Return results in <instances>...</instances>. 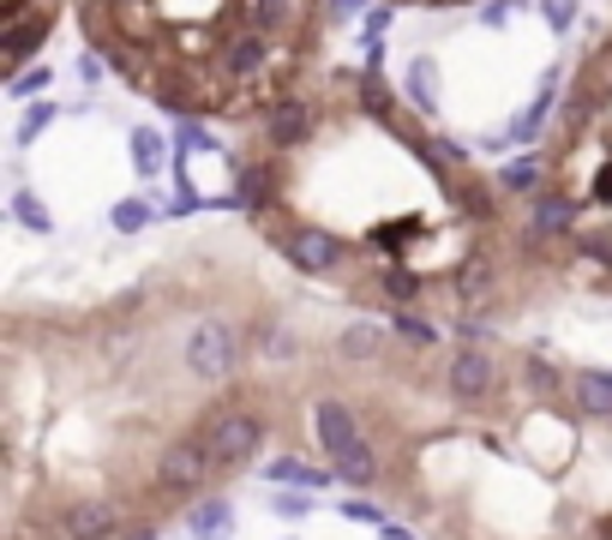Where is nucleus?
Instances as JSON below:
<instances>
[{"mask_svg":"<svg viewBox=\"0 0 612 540\" xmlns=\"http://www.w3.org/2000/svg\"><path fill=\"white\" fill-rule=\"evenodd\" d=\"M546 19L564 31V24H571V0H552V7H546Z\"/></svg>","mask_w":612,"mask_h":540,"instance_id":"obj_16","label":"nucleus"},{"mask_svg":"<svg viewBox=\"0 0 612 540\" xmlns=\"http://www.w3.org/2000/svg\"><path fill=\"white\" fill-rule=\"evenodd\" d=\"M204 445H211V457H217V469L229 475V469H247L252 457H259V445H264V420L252 415V408H217V415H204Z\"/></svg>","mask_w":612,"mask_h":540,"instance_id":"obj_5","label":"nucleus"},{"mask_svg":"<svg viewBox=\"0 0 612 540\" xmlns=\"http://www.w3.org/2000/svg\"><path fill=\"white\" fill-rule=\"evenodd\" d=\"M534 241L612 288V31L576 61L534 169Z\"/></svg>","mask_w":612,"mask_h":540,"instance_id":"obj_3","label":"nucleus"},{"mask_svg":"<svg viewBox=\"0 0 612 540\" xmlns=\"http://www.w3.org/2000/svg\"><path fill=\"white\" fill-rule=\"evenodd\" d=\"M72 12L97 61L187 121L252 126L331 67V0H72Z\"/></svg>","mask_w":612,"mask_h":540,"instance_id":"obj_2","label":"nucleus"},{"mask_svg":"<svg viewBox=\"0 0 612 540\" xmlns=\"http://www.w3.org/2000/svg\"><path fill=\"white\" fill-rule=\"evenodd\" d=\"M234 204L289 271L349 283L391 318L444 300L462 337H492L504 265L541 253L504 186L367 67H319L241 126Z\"/></svg>","mask_w":612,"mask_h":540,"instance_id":"obj_1","label":"nucleus"},{"mask_svg":"<svg viewBox=\"0 0 612 540\" xmlns=\"http://www.w3.org/2000/svg\"><path fill=\"white\" fill-rule=\"evenodd\" d=\"M397 7H474V0H397Z\"/></svg>","mask_w":612,"mask_h":540,"instance_id":"obj_17","label":"nucleus"},{"mask_svg":"<svg viewBox=\"0 0 612 540\" xmlns=\"http://www.w3.org/2000/svg\"><path fill=\"white\" fill-rule=\"evenodd\" d=\"M144 223H151L144 204H121V211H114V228H127V235H132V228H144Z\"/></svg>","mask_w":612,"mask_h":540,"instance_id":"obj_12","label":"nucleus"},{"mask_svg":"<svg viewBox=\"0 0 612 540\" xmlns=\"http://www.w3.org/2000/svg\"><path fill=\"white\" fill-rule=\"evenodd\" d=\"M61 0H7V79H19L24 61L42 49V37L54 31Z\"/></svg>","mask_w":612,"mask_h":540,"instance_id":"obj_6","label":"nucleus"},{"mask_svg":"<svg viewBox=\"0 0 612 540\" xmlns=\"http://www.w3.org/2000/svg\"><path fill=\"white\" fill-rule=\"evenodd\" d=\"M121 540H157V529H151V522H139V529H132V534H121Z\"/></svg>","mask_w":612,"mask_h":540,"instance_id":"obj_19","label":"nucleus"},{"mask_svg":"<svg viewBox=\"0 0 612 540\" xmlns=\"http://www.w3.org/2000/svg\"><path fill=\"white\" fill-rule=\"evenodd\" d=\"M132 163H139L144 174H157L162 169V139L157 133H139V139H132Z\"/></svg>","mask_w":612,"mask_h":540,"instance_id":"obj_10","label":"nucleus"},{"mask_svg":"<svg viewBox=\"0 0 612 540\" xmlns=\"http://www.w3.org/2000/svg\"><path fill=\"white\" fill-rule=\"evenodd\" d=\"M12 216H19V223H31V228H42V235H49V211H37V198H31V193H19V198H12Z\"/></svg>","mask_w":612,"mask_h":540,"instance_id":"obj_11","label":"nucleus"},{"mask_svg":"<svg viewBox=\"0 0 612 540\" xmlns=\"http://www.w3.org/2000/svg\"><path fill=\"white\" fill-rule=\"evenodd\" d=\"M187 534L192 540H229L234 534V510H229V499H199L187 510Z\"/></svg>","mask_w":612,"mask_h":540,"instance_id":"obj_8","label":"nucleus"},{"mask_svg":"<svg viewBox=\"0 0 612 540\" xmlns=\"http://www.w3.org/2000/svg\"><path fill=\"white\" fill-rule=\"evenodd\" d=\"M312 439H319L324 462H331V475L342 487H354V492L379 487V445L361 432V415L349 403H337V397L312 403Z\"/></svg>","mask_w":612,"mask_h":540,"instance_id":"obj_4","label":"nucleus"},{"mask_svg":"<svg viewBox=\"0 0 612 540\" xmlns=\"http://www.w3.org/2000/svg\"><path fill=\"white\" fill-rule=\"evenodd\" d=\"M271 480H282V487H301V492H312V487H324V480H337V475H324V469H307L301 457H277V462H271Z\"/></svg>","mask_w":612,"mask_h":540,"instance_id":"obj_9","label":"nucleus"},{"mask_svg":"<svg viewBox=\"0 0 612 540\" xmlns=\"http://www.w3.org/2000/svg\"><path fill=\"white\" fill-rule=\"evenodd\" d=\"M49 121H54V109H31V114H24V126H19V139H37Z\"/></svg>","mask_w":612,"mask_h":540,"instance_id":"obj_13","label":"nucleus"},{"mask_svg":"<svg viewBox=\"0 0 612 540\" xmlns=\"http://www.w3.org/2000/svg\"><path fill=\"white\" fill-rule=\"evenodd\" d=\"M342 510H349V517H361V522H384V510H372L367 499H349V505H342Z\"/></svg>","mask_w":612,"mask_h":540,"instance_id":"obj_15","label":"nucleus"},{"mask_svg":"<svg viewBox=\"0 0 612 540\" xmlns=\"http://www.w3.org/2000/svg\"><path fill=\"white\" fill-rule=\"evenodd\" d=\"M54 534L61 540H114L121 534V505L114 499H72L61 517H54Z\"/></svg>","mask_w":612,"mask_h":540,"instance_id":"obj_7","label":"nucleus"},{"mask_svg":"<svg viewBox=\"0 0 612 540\" xmlns=\"http://www.w3.org/2000/svg\"><path fill=\"white\" fill-rule=\"evenodd\" d=\"M379 534H384V540H414L409 529H397V522H379Z\"/></svg>","mask_w":612,"mask_h":540,"instance_id":"obj_18","label":"nucleus"},{"mask_svg":"<svg viewBox=\"0 0 612 540\" xmlns=\"http://www.w3.org/2000/svg\"><path fill=\"white\" fill-rule=\"evenodd\" d=\"M277 510L282 517H307V492H277Z\"/></svg>","mask_w":612,"mask_h":540,"instance_id":"obj_14","label":"nucleus"}]
</instances>
